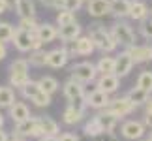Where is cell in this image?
I'll use <instances>...</instances> for the list:
<instances>
[{"instance_id": "obj_46", "label": "cell", "mask_w": 152, "mask_h": 141, "mask_svg": "<svg viewBox=\"0 0 152 141\" xmlns=\"http://www.w3.org/2000/svg\"><path fill=\"white\" fill-rule=\"evenodd\" d=\"M0 141H10V136H8V132H6L4 128H0Z\"/></svg>"}, {"instance_id": "obj_51", "label": "cell", "mask_w": 152, "mask_h": 141, "mask_svg": "<svg viewBox=\"0 0 152 141\" xmlns=\"http://www.w3.org/2000/svg\"><path fill=\"white\" fill-rule=\"evenodd\" d=\"M0 128H4V115L0 113Z\"/></svg>"}, {"instance_id": "obj_32", "label": "cell", "mask_w": 152, "mask_h": 141, "mask_svg": "<svg viewBox=\"0 0 152 141\" xmlns=\"http://www.w3.org/2000/svg\"><path fill=\"white\" fill-rule=\"evenodd\" d=\"M15 104V92L11 87H0V107H11Z\"/></svg>"}, {"instance_id": "obj_4", "label": "cell", "mask_w": 152, "mask_h": 141, "mask_svg": "<svg viewBox=\"0 0 152 141\" xmlns=\"http://www.w3.org/2000/svg\"><path fill=\"white\" fill-rule=\"evenodd\" d=\"M69 72H72V79L79 81V83H83V85L92 83V81H96V77H98L96 64H92V62H77L69 68Z\"/></svg>"}, {"instance_id": "obj_49", "label": "cell", "mask_w": 152, "mask_h": 141, "mask_svg": "<svg viewBox=\"0 0 152 141\" xmlns=\"http://www.w3.org/2000/svg\"><path fill=\"white\" fill-rule=\"evenodd\" d=\"M10 141H26L25 137H19V136H15L13 134V137H10Z\"/></svg>"}, {"instance_id": "obj_54", "label": "cell", "mask_w": 152, "mask_h": 141, "mask_svg": "<svg viewBox=\"0 0 152 141\" xmlns=\"http://www.w3.org/2000/svg\"><path fill=\"white\" fill-rule=\"evenodd\" d=\"M139 141H148V139H139Z\"/></svg>"}, {"instance_id": "obj_48", "label": "cell", "mask_w": 152, "mask_h": 141, "mask_svg": "<svg viewBox=\"0 0 152 141\" xmlns=\"http://www.w3.org/2000/svg\"><path fill=\"white\" fill-rule=\"evenodd\" d=\"M103 141H116V137L113 136V132H109V134H105V139Z\"/></svg>"}, {"instance_id": "obj_55", "label": "cell", "mask_w": 152, "mask_h": 141, "mask_svg": "<svg viewBox=\"0 0 152 141\" xmlns=\"http://www.w3.org/2000/svg\"><path fill=\"white\" fill-rule=\"evenodd\" d=\"M83 2H88V0H83Z\"/></svg>"}, {"instance_id": "obj_50", "label": "cell", "mask_w": 152, "mask_h": 141, "mask_svg": "<svg viewBox=\"0 0 152 141\" xmlns=\"http://www.w3.org/2000/svg\"><path fill=\"white\" fill-rule=\"evenodd\" d=\"M6 11V6H4V0H0V13H4Z\"/></svg>"}, {"instance_id": "obj_33", "label": "cell", "mask_w": 152, "mask_h": 141, "mask_svg": "<svg viewBox=\"0 0 152 141\" xmlns=\"http://www.w3.org/2000/svg\"><path fill=\"white\" fill-rule=\"evenodd\" d=\"M13 34H15V26L11 23H0V42L6 43V42H11L13 40Z\"/></svg>"}, {"instance_id": "obj_26", "label": "cell", "mask_w": 152, "mask_h": 141, "mask_svg": "<svg viewBox=\"0 0 152 141\" xmlns=\"http://www.w3.org/2000/svg\"><path fill=\"white\" fill-rule=\"evenodd\" d=\"M126 98L130 100V102L135 105V107H139V105H145L148 102V98H150V94H147L145 90H141V89H137V87H133V89H130L128 90V94H126Z\"/></svg>"}, {"instance_id": "obj_34", "label": "cell", "mask_w": 152, "mask_h": 141, "mask_svg": "<svg viewBox=\"0 0 152 141\" xmlns=\"http://www.w3.org/2000/svg\"><path fill=\"white\" fill-rule=\"evenodd\" d=\"M21 90V94H23V98H26V100H32L34 96H36V94L39 92V90H42V89H39V85H38V81H28V83L25 85V87H23V89H19Z\"/></svg>"}, {"instance_id": "obj_11", "label": "cell", "mask_w": 152, "mask_h": 141, "mask_svg": "<svg viewBox=\"0 0 152 141\" xmlns=\"http://www.w3.org/2000/svg\"><path fill=\"white\" fill-rule=\"evenodd\" d=\"M32 38H34V34L26 32V30H21V28H15V34H13L11 43L15 45L17 51L28 53V51H32Z\"/></svg>"}, {"instance_id": "obj_40", "label": "cell", "mask_w": 152, "mask_h": 141, "mask_svg": "<svg viewBox=\"0 0 152 141\" xmlns=\"http://www.w3.org/2000/svg\"><path fill=\"white\" fill-rule=\"evenodd\" d=\"M43 6L47 8H56V10H62V0H39Z\"/></svg>"}, {"instance_id": "obj_29", "label": "cell", "mask_w": 152, "mask_h": 141, "mask_svg": "<svg viewBox=\"0 0 152 141\" xmlns=\"http://www.w3.org/2000/svg\"><path fill=\"white\" fill-rule=\"evenodd\" d=\"M83 132H85L86 137H98V136H102V134H103V130H102V126H100V122H98L96 117H92V119H88V120L85 122Z\"/></svg>"}, {"instance_id": "obj_2", "label": "cell", "mask_w": 152, "mask_h": 141, "mask_svg": "<svg viewBox=\"0 0 152 141\" xmlns=\"http://www.w3.org/2000/svg\"><path fill=\"white\" fill-rule=\"evenodd\" d=\"M28 62L26 58H17L10 64V87H15V89H23L28 81H30V75H28Z\"/></svg>"}, {"instance_id": "obj_3", "label": "cell", "mask_w": 152, "mask_h": 141, "mask_svg": "<svg viewBox=\"0 0 152 141\" xmlns=\"http://www.w3.org/2000/svg\"><path fill=\"white\" fill-rule=\"evenodd\" d=\"M111 36L116 42V45H126V47H132L135 45V32L133 28L124 21H116L113 26H111Z\"/></svg>"}, {"instance_id": "obj_43", "label": "cell", "mask_w": 152, "mask_h": 141, "mask_svg": "<svg viewBox=\"0 0 152 141\" xmlns=\"http://www.w3.org/2000/svg\"><path fill=\"white\" fill-rule=\"evenodd\" d=\"M4 6H6V10H15L17 0H4Z\"/></svg>"}, {"instance_id": "obj_38", "label": "cell", "mask_w": 152, "mask_h": 141, "mask_svg": "<svg viewBox=\"0 0 152 141\" xmlns=\"http://www.w3.org/2000/svg\"><path fill=\"white\" fill-rule=\"evenodd\" d=\"M30 102H32L34 105H38V107H47V105L51 104V96H49V94H45L43 90H39L36 96L30 100Z\"/></svg>"}, {"instance_id": "obj_22", "label": "cell", "mask_w": 152, "mask_h": 141, "mask_svg": "<svg viewBox=\"0 0 152 141\" xmlns=\"http://www.w3.org/2000/svg\"><path fill=\"white\" fill-rule=\"evenodd\" d=\"M130 17L133 21H145L148 17V6L143 0H132V8H130Z\"/></svg>"}, {"instance_id": "obj_52", "label": "cell", "mask_w": 152, "mask_h": 141, "mask_svg": "<svg viewBox=\"0 0 152 141\" xmlns=\"http://www.w3.org/2000/svg\"><path fill=\"white\" fill-rule=\"evenodd\" d=\"M148 141H152V130H150V136H148Z\"/></svg>"}, {"instance_id": "obj_39", "label": "cell", "mask_w": 152, "mask_h": 141, "mask_svg": "<svg viewBox=\"0 0 152 141\" xmlns=\"http://www.w3.org/2000/svg\"><path fill=\"white\" fill-rule=\"evenodd\" d=\"M83 6V0H62V10L64 11H77Z\"/></svg>"}, {"instance_id": "obj_53", "label": "cell", "mask_w": 152, "mask_h": 141, "mask_svg": "<svg viewBox=\"0 0 152 141\" xmlns=\"http://www.w3.org/2000/svg\"><path fill=\"white\" fill-rule=\"evenodd\" d=\"M148 13H150V17H152V10H150V11H148Z\"/></svg>"}, {"instance_id": "obj_6", "label": "cell", "mask_w": 152, "mask_h": 141, "mask_svg": "<svg viewBox=\"0 0 152 141\" xmlns=\"http://www.w3.org/2000/svg\"><path fill=\"white\" fill-rule=\"evenodd\" d=\"M15 136H19V137H42L43 134H42V128H39V119L38 117H30V119H26V120H23L19 122V124H15Z\"/></svg>"}, {"instance_id": "obj_12", "label": "cell", "mask_w": 152, "mask_h": 141, "mask_svg": "<svg viewBox=\"0 0 152 141\" xmlns=\"http://www.w3.org/2000/svg\"><path fill=\"white\" fill-rule=\"evenodd\" d=\"M34 34H36V38L45 45V43L55 42V40L58 38V26L53 25V23H42V25L36 28Z\"/></svg>"}, {"instance_id": "obj_19", "label": "cell", "mask_w": 152, "mask_h": 141, "mask_svg": "<svg viewBox=\"0 0 152 141\" xmlns=\"http://www.w3.org/2000/svg\"><path fill=\"white\" fill-rule=\"evenodd\" d=\"M83 119H85V111L73 107L72 104H68V107L64 109V113H62V122H64V124H68V126L79 124Z\"/></svg>"}, {"instance_id": "obj_1", "label": "cell", "mask_w": 152, "mask_h": 141, "mask_svg": "<svg viewBox=\"0 0 152 141\" xmlns=\"http://www.w3.org/2000/svg\"><path fill=\"white\" fill-rule=\"evenodd\" d=\"M88 38L92 40L96 49H100L103 53H113L118 47L116 42L113 40V36H111V32L105 30V26H102V25H92L88 30Z\"/></svg>"}, {"instance_id": "obj_41", "label": "cell", "mask_w": 152, "mask_h": 141, "mask_svg": "<svg viewBox=\"0 0 152 141\" xmlns=\"http://www.w3.org/2000/svg\"><path fill=\"white\" fill-rule=\"evenodd\" d=\"M58 141H79V137L72 132H64V134L58 136Z\"/></svg>"}, {"instance_id": "obj_13", "label": "cell", "mask_w": 152, "mask_h": 141, "mask_svg": "<svg viewBox=\"0 0 152 141\" xmlns=\"http://www.w3.org/2000/svg\"><path fill=\"white\" fill-rule=\"evenodd\" d=\"M62 92H64V96H66L68 102H73V100L85 96V85L69 77L66 83L62 85Z\"/></svg>"}, {"instance_id": "obj_7", "label": "cell", "mask_w": 152, "mask_h": 141, "mask_svg": "<svg viewBox=\"0 0 152 141\" xmlns=\"http://www.w3.org/2000/svg\"><path fill=\"white\" fill-rule=\"evenodd\" d=\"M120 134L124 139H130V141H139L143 139V136L147 134V128L141 120H135V119H130L126 120L124 124L120 126Z\"/></svg>"}, {"instance_id": "obj_45", "label": "cell", "mask_w": 152, "mask_h": 141, "mask_svg": "<svg viewBox=\"0 0 152 141\" xmlns=\"http://www.w3.org/2000/svg\"><path fill=\"white\" fill-rule=\"evenodd\" d=\"M38 141H58V136H42Z\"/></svg>"}, {"instance_id": "obj_28", "label": "cell", "mask_w": 152, "mask_h": 141, "mask_svg": "<svg viewBox=\"0 0 152 141\" xmlns=\"http://www.w3.org/2000/svg\"><path fill=\"white\" fill-rule=\"evenodd\" d=\"M96 72L100 75H107V73H115V57H102L96 62Z\"/></svg>"}, {"instance_id": "obj_35", "label": "cell", "mask_w": 152, "mask_h": 141, "mask_svg": "<svg viewBox=\"0 0 152 141\" xmlns=\"http://www.w3.org/2000/svg\"><path fill=\"white\" fill-rule=\"evenodd\" d=\"M38 26H39V23L36 21V17H26V19H21V21H19V26H17V28H21V30H26V32L34 34Z\"/></svg>"}, {"instance_id": "obj_47", "label": "cell", "mask_w": 152, "mask_h": 141, "mask_svg": "<svg viewBox=\"0 0 152 141\" xmlns=\"http://www.w3.org/2000/svg\"><path fill=\"white\" fill-rule=\"evenodd\" d=\"M145 113H150L152 115V98H148V102L145 104Z\"/></svg>"}, {"instance_id": "obj_24", "label": "cell", "mask_w": 152, "mask_h": 141, "mask_svg": "<svg viewBox=\"0 0 152 141\" xmlns=\"http://www.w3.org/2000/svg\"><path fill=\"white\" fill-rule=\"evenodd\" d=\"M130 8H132V0H113L111 2V13L115 17H130Z\"/></svg>"}, {"instance_id": "obj_37", "label": "cell", "mask_w": 152, "mask_h": 141, "mask_svg": "<svg viewBox=\"0 0 152 141\" xmlns=\"http://www.w3.org/2000/svg\"><path fill=\"white\" fill-rule=\"evenodd\" d=\"M139 32L145 40H150L152 42V17H147L145 21L139 23Z\"/></svg>"}, {"instance_id": "obj_14", "label": "cell", "mask_w": 152, "mask_h": 141, "mask_svg": "<svg viewBox=\"0 0 152 141\" xmlns=\"http://www.w3.org/2000/svg\"><path fill=\"white\" fill-rule=\"evenodd\" d=\"M126 51L130 53V57L133 58L135 64L152 60V43H148V45H132V47H128Z\"/></svg>"}, {"instance_id": "obj_18", "label": "cell", "mask_w": 152, "mask_h": 141, "mask_svg": "<svg viewBox=\"0 0 152 141\" xmlns=\"http://www.w3.org/2000/svg\"><path fill=\"white\" fill-rule=\"evenodd\" d=\"M94 117L98 119V122H100V126H102L103 134H109V132H113L115 128H116V124H118V119H116L115 115H111L109 111H105V109L98 111V113H96Z\"/></svg>"}, {"instance_id": "obj_15", "label": "cell", "mask_w": 152, "mask_h": 141, "mask_svg": "<svg viewBox=\"0 0 152 141\" xmlns=\"http://www.w3.org/2000/svg\"><path fill=\"white\" fill-rule=\"evenodd\" d=\"M68 60H69V55L66 47H56V49H51L47 53V66L51 68H64Z\"/></svg>"}, {"instance_id": "obj_5", "label": "cell", "mask_w": 152, "mask_h": 141, "mask_svg": "<svg viewBox=\"0 0 152 141\" xmlns=\"http://www.w3.org/2000/svg\"><path fill=\"white\" fill-rule=\"evenodd\" d=\"M135 109H137V107H135V105H133L126 96L111 98V100H109V104H107V107H105V111H109V113H111V115H115L116 119H124V117L132 115Z\"/></svg>"}, {"instance_id": "obj_20", "label": "cell", "mask_w": 152, "mask_h": 141, "mask_svg": "<svg viewBox=\"0 0 152 141\" xmlns=\"http://www.w3.org/2000/svg\"><path fill=\"white\" fill-rule=\"evenodd\" d=\"M10 117H11V120H13L15 124H19V122L26 120V119H30L32 113H30V109H28V105H26V104H23V102H15V104L10 107Z\"/></svg>"}, {"instance_id": "obj_44", "label": "cell", "mask_w": 152, "mask_h": 141, "mask_svg": "<svg viewBox=\"0 0 152 141\" xmlns=\"http://www.w3.org/2000/svg\"><path fill=\"white\" fill-rule=\"evenodd\" d=\"M6 55H8V49H6V43L0 42V60L2 58H6Z\"/></svg>"}, {"instance_id": "obj_17", "label": "cell", "mask_w": 152, "mask_h": 141, "mask_svg": "<svg viewBox=\"0 0 152 141\" xmlns=\"http://www.w3.org/2000/svg\"><path fill=\"white\" fill-rule=\"evenodd\" d=\"M79 36H81V26H79L77 21L72 23V25H66V26H60V28H58V38H60L66 45L68 43H73Z\"/></svg>"}, {"instance_id": "obj_31", "label": "cell", "mask_w": 152, "mask_h": 141, "mask_svg": "<svg viewBox=\"0 0 152 141\" xmlns=\"http://www.w3.org/2000/svg\"><path fill=\"white\" fill-rule=\"evenodd\" d=\"M28 66H36V68H42V66H47V53L43 49L39 51H30V57L26 58Z\"/></svg>"}, {"instance_id": "obj_21", "label": "cell", "mask_w": 152, "mask_h": 141, "mask_svg": "<svg viewBox=\"0 0 152 141\" xmlns=\"http://www.w3.org/2000/svg\"><path fill=\"white\" fill-rule=\"evenodd\" d=\"M94 43H92V40L88 36H79L77 40L73 42V51H75V55H79V57H88L94 53Z\"/></svg>"}, {"instance_id": "obj_16", "label": "cell", "mask_w": 152, "mask_h": 141, "mask_svg": "<svg viewBox=\"0 0 152 141\" xmlns=\"http://www.w3.org/2000/svg\"><path fill=\"white\" fill-rule=\"evenodd\" d=\"M86 11L92 17H105L111 13V2H107V0H88Z\"/></svg>"}, {"instance_id": "obj_10", "label": "cell", "mask_w": 152, "mask_h": 141, "mask_svg": "<svg viewBox=\"0 0 152 141\" xmlns=\"http://www.w3.org/2000/svg\"><path fill=\"white\" fill-rule=\"evenodd\" d=\"M118 87H120V79L116 77L115 73H107V75H100V77L96 79V89L98 90H102L105 94H113L118 90Z\"/></svg>"}, {"instance_id": "obj_42", "label": "cell", "mask_w": 152, "mask_h": 141, "mask_svg": "<svg viewBox=\"0 0 152 141\" xmlns=\"http://www.w3.org/2000/svg\"><path fill=\"white\" fill-rule=\"evenodd\" d=\"M143 124H145V128H150L152 130V115L150 113H145V117H143Z\"/></svg>"}, {"instance_id": "obj_23", "label": "cell", "mask_w": 152, "mask_h": 141, "mask_svg": "<svg viewBox=\"0 0 152 141\" xmlns=\"http://www.w3.org/2000/svg\"><path fill=\"white\" fill-rule=\"evenodd\" d=\"M15 11L21 19H26V17H36V6H34V0H17Z\"/></svg>"}, {"instance_id": "obj_27", "label": "cell", "mask_w": 152, "mask_h": 141, "mask_svg": "<svg viewBox=\"0 0 152 141\" xmlns=\"http://www.w3.org/2000/svg\"><path fill=\"white\" fill-rule=\"evenodd\" d=\"M38 85H39V89H42L45 94H49V96H53V94L60 89L58 81L53 77V75H43V77H39L38 79Z\"/></svg>"}, {"instance_id": "obj_36", "label": "cell", "mask_w": 152, "mask_h": 141, "mask_svg": "<svg viewBox=\"0 0 152 141\" xmlns=\"http://www.w3.org/2000/svg\"><path fill=\"white\" fill-rule=\"evenodd\" d=\"M72 23H75V13L64 11V10L58 11V15H56V25L58 26H66V25H72Z\"/></svg>"}, {"instance_id": "obj_25", "label": "cell", "mask_w": 152, "mask_h": 141, "mask_svg": "<svg viewBox=\"0 0 152 141\" xmlns=\"http://www.w3.org/2000/svg\"><path fill=\"white\" fill-rule=\"evenodd\" d=\"M38 119H39V128H42L43 136H58L60 126L55 119H51V117H38Z\"/></svg>"}, {"instance_id": "obj_30", "label": "cell", "mask_w": 152, "mask_h": 141, "mask_svg": "<svg viewBox=\"0 0 152 141\" xmlns=\"http://www.w3.org/2000/svg\"><path fill=\"white\" fill-rule=\"evenodd\" d=\"M135 87L141 89V90H145L147 94H152V72L150 70H143V72L139 73Z\"/></svg>"}, {"instance_id": "obj_8", "label": "cell", "mask_w": 152, "mask_h": 141, "mask_svg": "<svg viewBox=\"0 0 152 141\" xmlns=\"http://www.w3.org/2000/svg\"><path fill=\"white\" fill-rule=\"evenodd\" d=\"M133 66H135V62H133V58L130 57V53L128 51H122L120 55L115 57V75L116 77H126L128 73L133 70Z\"/></svg>"}, {"instance_id": "obj_9", "label": "cell", "mask_w": 152, "mask_h": 141, "mask_svg": "<svg viewBox=\"0 0 152 141\" xmlns=\"http://www.w3.org/2000/svg\"><path fill=\"white\" fill-rule=\"evenodd\" d=\"M109 94H105L102 90H90L88 94H85V102H86V107H92V109H96V111H102L107 107V104H109Z\"/></svg>"}]
</instances>
